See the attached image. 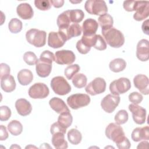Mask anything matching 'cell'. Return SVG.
I'll return each instance as SVG.
<instances>
[{"label": "cell", "instance_id": "cell-1", "mask_svg": "<svg viewBox=\"0 0 149 149\" xmlns=\"http://www.w3.org/2000/svg\"><path fill=\"white\" fill-rule=\"evenodd\" d=\"M102 36L105 42L112 48H120L125 42V37L123 33L114 27L107 30H101Z\"/></svg>", "mask_w": 149, "mask_h": 149}, {"label": "cell", "instance_id": "cell-2", "mask_svg": "<svg viewBox=\"0 0 149 149\" xmlns=\"http://www.w3.org/2000/svg\"><path fill=\"white\" fill-rule=\"evenodd\" d=\"M47 33L45 31L36 29H31L28 30L26 34L27 42L36 47H42L46 43Z\"/></svg>", "mask_w": 149, "mask_h": 149}, {"label": "cell", "instance_id": "cell-3", "mask_svg": "<svg viewBox=\"0 0 149 149\" xmlns=\"http://www.w3.org/2000/svg\"><path fill=\"white\" fill-rule=\"evenodd\" d=\"M84 9L89 14L102 15L108 12V7L104 1L87 0L84 5Z\"/></svg>", "mask_w": 149, "mask_h": 149}, {"label": "cell", "instance_id": "cell-4", "mask_svg": "<svg viewBox=\"0 0 149 149\" xmlns=\"http://www.w3.org/2000/svg\"><path fill=\"white\" fill-rule=\"evenodd\" d=\"M51 87L54 93L59 95H65L71 91V87L62 76H56L51 81Z\"/></svg>", "mask_w": 149, "mask_h": 149}, {"label": "cell", "instance_id": "cell-5", "mask_svg": "<svg viewBox=\"0 0 149 149\" xmlns=\"http://www.w3.org/2000/svg\"><path fill=\"white\" fill-rule=\"evenodd\" d=\"M105 135L107 138L112 140L116 144L126 137L123 128L115 123H111L107 126Z\"/></svg>", "mask_w": 149, "mask_h": 149}, {"label": "cell", "instance_id": "cell-6", "mask_svg": "<svg viewBox=\"0 0 149 149\" xmlns=\"http://www.w3.org/2000/svg\"><path fill=\"white\" fill-rule=\"evenodd\" d=\"M131 87L130 81L126 77H121L113 80L109 85V90L112 94L119 95L127 92Z\"/></svg>", "mask_w": 149, "mask_h": 149}, {"label": "cell", "instance_id": "cell-7", "mask_svg": "<svg viewBox=\"0 0 149 149\" xmlns=\"http://www.w3.org/2000/svg\"><path fill=\"white\" fill-rule=\"evenodd\" d=\"M90 102V97L86 94L77 93L70 95L67 98L68 105L73 109L79 108L88 105Z\"/></svg>", "mask_w": 149, "mask_h": 149}, {"label": "cell", "instance_id": "cell-8", "mask_svg": "<svg viewBox=\"0 0 149 149\" xmlns=\"http://www.w3.org/2000/svg\"><path fill=\"white\" fill-rule=\"evenodd\" d=\"M106 89V82L103 78L96 77L86 87V93L91 95H95L104 93Z\"/></svg>", "mask_w": 149, "mask_h": 149}, {"label": "cell", "instance_id": "cell-9", "mask_svg": "<svg viewBox=\"0 0 149 149\" xmlns=\"http://www.w3.org/2000/svg\"><path fill=\"white\" fill-rule=\"evenodd\" d=\"M49 90L46 84L42 83H36L29 89V95L33 99H42L49 95Z\"/></svg>", "mask_w": 149, "mask_h": 149}, {"label": "cell", "instance_id": "cell-10", "mask_svg": "<svg viewBox=\"0 0 149 149\" xmlns=\"http://www.w3.org/2000/svg\"><path fill=\"white\" fill-rule=\"evenodd\" d=\"M120 98L119 95L108 94L101 101V106L102 109L107 113L113 112L120 102Z\"/></svg>", "mask_w": 149, "mask_h": 149}, {"label": "cell", "instance_id": "cell-11", "mask_svg": "<svg viewBox=\"0 0 149 149\" xmlns=\"http://www.w3.org/2000/svg\"><path fill=\"white\" fill-rule=\"evenodd\" d=\"M55 57V62L59 65H70L76 59L75 55L73 51L65 49L56 51Z\"/></svg>", "mask_w": 149, "mask_h": 149}, {"label": "cell", "instance_id": "cell-12", "mask_svg": "<svg viewBox=\"0 0 149 149\" xmlns=\"http://www.w3.org/2000/svg\"><path fill=\"white\" fill-rule=\"evenodd\" d=\"M129 109L132 113L134 122L138 125L145 123L146 119V110L137 104H131L129 105Z\"/></svg>", "mask_w": 149, "mask_h": 149}, {"label": "cell", "instance_id": "cell-13", "mask_svg": "<svg viewBox=\"0 0 149 149\" xmlns=\"http://www.w3.org/2000/svg\"><path fill=\"white\" fill-rule=\"evenodd\" d=\"M52 61L40 58L36 64V70L38 76L41 77L48 76L52 70Z\"/></svg>", "mask_w": 149, "mask_h": 149}, {"label": "cell", "instance_id": "cell-14", "mask_svg": "<svg viewBox=\"0 0 149 149\" xmlns=\"http://www.w3.org/2000/svg\"><path fill=\"white\" fill-rule=\"evenodd\" d=\"M66 41L65 36L59 31H51L48 34V45L51 48H58L62 47Z\"/></svg>", "mask_w": 149, "mask_h": 149}, {"label": "cell", "instance_id": "cell-15", "mask_svg": "<svg viewBox=\"0 0 149 149\" xmlns=\"http://www.w3.org/2000/svg\"><path fill=\"white\" fill-rule=\"evenodd\" d=\"M81 31L82 28L79 23H72L67 27L59 29V32L65 36L66 40L80 36Z\"/></svg>", "mask_w": 149, "mask_h": 149}, {"label": "cell", "instance_id": "cell-16", "mask_svg": "<svg viewBox=\"0 0 149 149\" xmlns=\"http://www.w3.org/2000/svg\"><path fill=\"white\" fill-rule=\"evenodd\" d=\"M136 56L142 62L149 59V43L146 39H142L139 41L136 48Z\"/></svg>", "mask_w": 149, "mask_h": 149}, {"label": "cell", "instance_id": "cell-17", "mask_svg": "<svg viewBox=\"0 0 149 149\" xmlns=\"http://www.w3.org/2000/svg\"><path fill=\"white\" fill-rule=\"evenodd\" d=\"M134 85L141 93L148 95L149 93V81L147 76L142 74L136 75L133 79Z\"/></svg>", "mask_w": 149, "mask_h": 149}, {"label": "cell", "instance_id": "cell-18", "mask_svg": "<svg viewBox=\"0 0 149 149\" xmlns=\"http://www.w3.org/2000/svg\"><path fill=\"white\" fill-rule=\"evenodd\" d=\"M149 15L148 1H140L139 4L133 15V18L137 21H141L146 19Z\"/></svg>", "mask_w": 149, "mask_h": 149}, {"label": "cell", "instance_id": "cell-19", "mask_svg": "<svg viewBox=\"0 0 149 149\" xmlns=\"http://www.w3.org/2000/svg\"><path fill=\"white\" fill-rule=\"evenodd\" d=\"M15 107L17 113L23 116L29 115L32 111L31 104L24 98L18 99L15 102Z\"/></svg>", "mask_w": 149, "mask_h": 149}, {"label": "cell", "instance_id": "cell-20", "mask_svg": "<svg viewBox=\"0 0 149 149\" xmlns=\"http://www.w3.org/2000/svg\"><path fill=\"white\" fill-rule=\"evenodd\" d=\"M17 15L24 20L30 19L34 15V11L29 3H22L19 4L16 8Z\"/></svg>", "mask_w": 149, "mask_h": 149}, {"label": "cell", "instance_id": "cell-21", "mask_svg": "<svg viewBox=\"0 0 149 149\" xmlns=\"http://www.w3.org/2000/svg\"><path fill=\"white\" fill-rule=\"evenodd\" d=\"M98 23L93 19L89 18L85 20L82 25L83 36H91L95 34L98 30Z\"/></svg>", "mask_w": 149, "mask_h": 149}, {"label": "cell", "instance_id": "cell-22", "mask_svg": "<svg viewBox=\"0 0 149 149\" xmlns=\"http://www.w3.org/2000/svg\"><path fill=\"white\" fill-rule=\"evenodd\" d=\"M131 137L135 142H138L143 140H148L149 139L148 126L135 128L132 133Z\"/></svg>", "mask_w": 149, "mask_h": 149}, {"label": "cell", "instance_id": "cell-23", "mask_svg": "<svg viewBox=\"0 0 149 149\" xmlns=\"http://www.w3.org/2000/svg\"><path fill=\"white\" fill-rule=\"evenodd\" d=\"M49 104L51 108L58 113L70 111L65 102L58 97L52 98L49 101Z\"/></svg>", "mask_w": 149, "mask_h": 149}, {"label": "cell", "instance_id": "cell-24", "mask_svg": "<svg viewBox=\"0 0 149 149\" xmlns=\"http://www.w3.org/2000/svg\"><path fill=\"white\" fill-rule=\"evenodd\" d=\"M16 86L15 79L12 75L9 74L1 79V87L5 92L10 93L14 91Z\"/></svg>", "mask_w": 149, "mask_h": 149}, {"label": "cell", "instance_id": "cell-25", "mask_svg": "<svg viewBox=\"0 0 149 149\" xmlns=\"http://www.w3.org/2000/svg\"><path fill=\"white\" fill-rule=\"evenodd\" d=\"M52 144L55 148L65 149L67 148L68 143L65 139V134L61 132H57L52 134Z\"/></svg>", "mask_w": 149, "mask_h": 149}, {"label": "cell", "instance_id": "cell-26", "mask_svg": "<svg viewBox=\"0 0 149 149\" xmlns=\"http://www.w3.org/2000/svg\"><path fill=\"white\" fill-rule=\"evenodd\" d=\"M17 80L22 86H27L31 83L33 80V74L31 70L24 69H22L17 73Z\"/></svg>", "mask_w": 149, "mask_h": 149}, {"label": "cell", "instance_id": "cell-27", "mask_svg": "<svg viewBox=\"0 0 149 149\" xmlns=\"http://www.w3.org/2000/svg\"><path fill=\"white\" fill-rule=\"evenodd\" d=\"M109 67L110 70L113 72H120L126 68V62L122 58H116L110 62Z\"/></svg>", "mask_w": 149, "mask_h": 149}, {"label": "cell", "instance_id": "cell-28", "mask_svg": "<svg viewBox=\"0 0 149 149\" xmlns=\"http://www.w3.org/2000/svg\"><path fill=\"white\" fill-rule=\"evenodd\" d=\"M98 23L101 30H107L113 27V20L112 17L108 13H105L98 17Z\"/></svg>", "mask_w": 149, "mask_h": 149}, {"label": "cell", "instance_id": "cell-29", "mask_svg": "<svg viewBox=\"0 0 149 149\" xmlns=\"http://www.w3.org/2000/svg\"><path fill=\"white\" fill-rule=\"evenodd\" d=\"M73 117L70 111L60 113L58 118V123L63 128H68L72 123Z\"/></svg>", "mask_w": 149, "mask_h": 149}, {"label": "cell", "instance_id": "cell-30", "mask_svg": "<svg viewBox=\"0 0 149 149\" xmlns=\"http://www.w3.org/2000/svg\"><path fill=\"white\" fill-rule=\"evenodd\" d=\"M67 12L72 23H79L84 17V12L80 9L68 10Z\"/></svg>", "mask_w": 149, "mask_h": 149}, {"label": "cell", "instance_id": "cell-31", "mask_svg": "<svg viewBox=\"0 0 149 149\" xmlns=\"http://www.w3.org/2000/svg\"><path fill=\"white\" fill-rule=\"evenodd\" d=\"M8 130L13 136H18L22 132L23 126L17 120H12L8 125Z\"/></svg>", "mask_w": 149, "mask_h": 149}, {"label": "cell", "instance_id": "cell-32", "mask_svg": "<svg viewBox=\"0 0 149 149\" xmlns=\"http://www.w3.org/2000/svg\"><path fill=\"white\" fill-rule=\"evenodd\" d=\"M68 139L71 144L77 145L81 142L82 136L77 129H71L68 133Z\"/></svg>", "mask_w": 149, "mask_h": 149}, {"label": "cell", "instance_id": "cell-33", "mask_svg": "<svg viewBox=\"0 0 149 149\" xmlns=\"http://www.w3.org/2000/svg\"><path fill=\"white\" fill-rule=\"evenodd\" d=\"M87 81V77L83 73L75 74L72 78V83L77 88H81L86 86Z\"/></svg>", "mask_w": 149, "mask_h": 149}, {"label": "cell", "instance_id": "cell-34", "mask_svg": "<svg viewBox=\"0 0 149 149\" xmlns=\"http://www.w3.org/2000/svg\"><path fill=\"white\" fill-rule=\"evenodd\" d=\"M56 23L59 29L67 27L70 24H72L69 19V17L68 16L67 10L64 11L58 16V18L56 20Z\"/></svg>", "mask_w": 149, "mask_h": 149}, {"label": "cell", "instance_id": "cell-35", "mask_svg": "<svg viewBox=\"0 0 149 149\" xmlns=\"http://www.w3.org/2000/svg\"><path fill=\"white\" fill-rule=\"evenodd\" d=\"M23 27L22 22L17 18L12 19L8 24V28L9 31L12 33H18L22 30Z\"/></svg>", "mask_w": 149, "mask_h": 149}, {"label": "cell", "instance_id": "cell-36", "mask_svg": "<svg viewBox=\"0 0 149 149\" xmlns=\"http://www.w3.org/2000/svg\"><path fill=\"white\" fill-rule=\"evenodd\" d=\"M80 69V66L77 64L70 65L65 68L64 71L65 75L68 80H70L77 72H79Z\"/></svg>", "mask_w": 149, "mask_h": 149}, {"label": "cell", "instance_id": "cell-37", "mask_svg": "<svg viewBox=\"0 0 149 149\" xmlns=\"http://www.w3.org/2000/svg\"><path fill=\"white\" fill-rule=\"evenodd\" d=\"M129 118L128 113L125 109H122L119 111L115 116L114 119L118 125H122L125 123Z\"/></svg>", "mask_w": 149, "mask_h": 149}, {"label": "cell", "instance_id": "cell-38", "mask_svg": "<svg viewBox=\"0 0 149 149\" xmlns=\"http://www.w3.org/2000/svg\"><path fill=\"white\" fill-rule=\"evenodd\" d=\"M38 59H37L36 54L31 51L26 52L23 55V60L28 65L30 66L36 64Z\"/></svg>", "mask_w": 149, "mask_h": 149}, {"label": "cell", "instance_id": "cell-39", "mask_svg": "<svg viewBox=\"0 0 149 149\" xmlns=\"http://www.w3.org/2000/svg\"><path fill=\"white\" fill-rule=\"evenodd\" d=\"M140 1H125L123 3V8L127 12L136 11Z\"/></svg>", "mask_w": 149, "mask_h": 149}, {"label": "cell", "instance_id": "cell-40", "mask_svg": "<svg viewBox=\"0 0 149 149\" xmlns=\"http://www.w3.org/2000/svg\"><path fill=\"white\" fill-rule=\"evenodd\" d=\"M34 5L40 10H47L51 7L49 1L47 0H36L34 1Z\"/></svg>", "mask_w": 149, "mask_h": 149}, {"label": "cell", "instance_id": "cell-41", "mask_svg": "<svg viewBox=\"0 0 149 149\" xmlns=\"http://www.w3.org/2000/svg\"><path fill=\"white\" fill-rule=\"evenodd\" d=\"M11 116L10 109L5 105L1 106L0 108V120L1 121L8 120Z\"/></svg>", "mask_w": 149, "mask_h": 149}, {"label": "cell", "instance_id": "cell-42", "mask_svg": "<svg viewBox=\"0 0 149 149\" xmlns=\"http://www.w3.org/2000/svg\"><path fill=\"white\" fill-rule=\"evenodd\" d=\"M94 48L99 51H103L107 48V43L103 37L100 34H97V39Z\"/></svg>", "mask_w": 149, "mask_h": 149}, {"label": "cell", "instance_id": "cell-43", "mask_svg": "<svg viewBox=\"0 0 149 149\" xmlns=\"http://www.w3.org/2000/svg\"><path fill=\"white\" fill-rule=\"evenodd\" d=\"M143 99V95L138 92H132L129 95V100L134 104H140Z\"/></svg>", "mask_w": 149, "mask_h": 149}, {"label": "cell", "instance_id": "cell-44", "mask_svg": "<svg viewBox=\"0 0 149 149\" xmlns=\"http://www.w3.org/2000/svg\"><path fill=\"white\" fill-rule=\"evenodd\" d=\"M76 48L78 50L79 52H80L81 54H86L91 49L90 47H88L86 46L82 41L81 40L77 41L76 43Z\"/></svg>", "mask_w": 149, "mask_h": 149}, {"label": "cell", "instance_id": "cell-45", "mask_svg": "<svg viewBox=\"0 0 149 149\" xmlns=\"http://www.w3.org/2000/svg\"><path fill=\"white\" fill-rule=\"evenodd\" d=\"M66 129L63 128L62 126H61L58 122H55L50 127V132L52 134H54L55 133L57 132H61L64 134L66 133Z\"/></svg>", "mask_w": 149, "mask_h": 149}, {"label": "cell", "instance_id": "cell-46", "mask_svg": "<svg viewBox=\"0 0 149 149\" xmlns=\"http://www.w3.org/2000/svg\"><path fill=\"white\" fill-rule=\"evenodd\" d=\"M10 72V67L7 64L5 63H1L0 64V78L1 79L9 75Z\"/></svg>", "mask_w": 149, "mask_h": 149}, {"label": "cell", "instance_id": "cell-47", "mask_svg": "<svg viewBox=\"0 0 149 149\" xmlns=\"http://www.w3.org/2000/svg\"><path fill=\"white\" fill-rule=\"evenodd\" d=\"M116 145L117 147L119 149H128L131 146L130 142L126 137L123 140H122L120 143Z\"/></svg>", "mask_w": 149, "mask_h": 149}, {"label": "cell", "instance_id": "cell-48", "mask_svg": "<svg viewBox=\"0 0 149 149\" xmlns=\"http://www.w3.org/2000/svg\"><path fill=\"white\" fill-rule=\"evenodd\" d=\"M0 130V140L3 141L6 140L8 137V133L6 127L3 125H1Z\"/></svg>", "mask_w": 149, "mask_h": 149}, {"label": "cell", "instance_id": "cell-49", "mask_svg": "<svg viewBox=\"0 0 149 149\" xmlns=\"http://www.w3.org/2000/svg\"><path fill=\"white\" fill-rule=\"evenodd\" d=\"M51 4L56 8H59L63 5L65 1L63 0H51L49 1Z\"/></svg>", "mask_w": 149, "mask_h": 149}, {"label": "cell", "instance_id": "cell-50", "mask_svg": "<svg viewBox=\"0 0 149 149\" xmlns=\"http://www.w3.org/2000/svg\"><path fill=\"white\" fill-rule=\"evenodd\" d=\"M142 30L144 32V33H145L147 35H148V20H145L143 24H142Z\"/></svg>", "mask_w": 149, "mask_h": 149}, {"label": "cell", "instance_id": "cell-51", "mask_svg": "<svg viewBox=\"0 0 149 149\" xmlns=\"http://www.w3.org/2000/svg\"><path fill=\"white\" fill-rule=\"evenodd\" d=\"M148 147V141H141L139 144L137 148H147Z\"/></svg>", "mask_w": 149, "mask_h": 149}]
</instances>
